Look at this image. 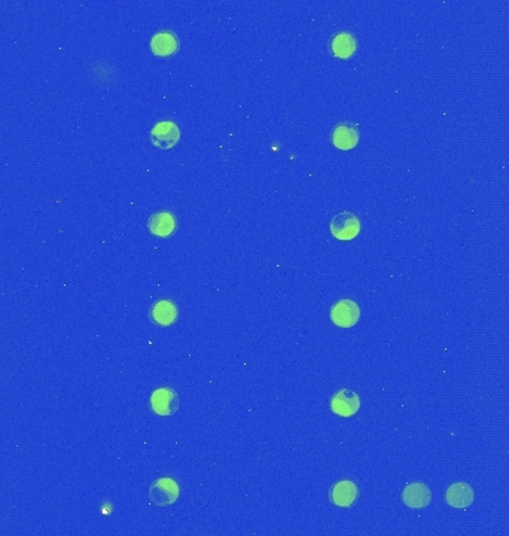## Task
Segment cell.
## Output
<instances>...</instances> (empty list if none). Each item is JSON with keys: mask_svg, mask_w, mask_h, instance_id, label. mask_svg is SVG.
<instances>
[{"mask_svg": "<svg viewBox=\"0 0 509 536\" xmlns=\"http://www.w3.org/2000/svg\"><path fill=\"white\" fill-rule=\"evenodd\" d=\"M359 407H361L359 395L350 389H341L339 392H336L331 399L332 411L341 417L354 416L359 411Z\"/></svg>", "mask_w": 509, "mask_h": 536, "instance_id": "obj_6", "label": "cell"}, {"mask_svg": "<svg viewBox=\"0 0 509 536\" xmlns=\"http://www.w3.org/2000/svg\"><path fill=\"white\" fill-rule=\"evenodd\" d=\"M361 310L353 299H339L331 309V321L338 328H353L359 322Z\"/></svg>", "mask_w": 509, "mask_h": 536, "instance_id": "obj_3", "label": "cell"}, {"mask_svg": "<svg viewBox=\"0 0 509 536\" xmlns=\"http://www.w3.org/2000/svg\"><path fill=\"white\" fill-rule=\"evenodd\" d=\"M150 49L152 53L160 57H168L178 53L179 49V39L176 33L172 30H164L155 33L150 39Z\"/></svg>", "mask_w": 509, "mask_h": 536, "instance_id": "obj_9", "label": "cell"}, {"mask_svg": "<svg viewBox=\"0 0 509 536\" xmlns=\"http://www.w3.org/2000/svg\"><path fill=\"white\" fill-rule=\"evenodd\" d=\"M176 216L172 212H157L149 217L148 228L157 237H168L176 231Z\"/></svg>", "mask_w": 509, "mask_h": 536, "instance_id": "obj_10", "label": "cell"}, {"mask_svg": "<svg viewBox=\"0 0 509 536\" xmlns=\"http://www.w3.org/2000/svg\"><path fill=\"white\" fill-rule=\"evenodd\" d=\"M359 142V130L351 123L338 124L332 131V143L341 150L353 149Z\"/></svg>", "mask_w": 509, "mask_h": 536, "instance_id": "obj_12", "label": "cell"}, {"mask_svg": "<svg viewBox=\"0 0 509 536\" xmlns=\"http://www.w3.org/2000/svg\"><path fill=\"white\" fill-rule=\"evenodd\" d=\"M150 319L160 326L173 325L178 319V307L173 301L160 299L150 309Z\"/></svg>", "mask_w": 509, "mask_h": 536, "instance_id": "obj_13", "label": "cell"}, {"mask_svg": "<svg viewBox=\"0 0 509 536\" xmlns=\"http://www.w3.org/2000/svg\"><path fill=\"white\" fill-rule=\"evenodd\" d=\"M150 408L158 416H173L179 407V396L172 388H158L150 395Z\"/></svg>", "mask_w": 509, "mask_h": 536, "instance_id": "obj_4", "label": "cell"}, {"mask_svg": "<svg viewBox=\"0 0 509 536\" xmlns=\"http://www.w3.org/2000/svg\"><path fill=\"white\" fill-rule=\"evenodd\" d=\"M179 498V485L176 480L163 477L155 480L149 488V499L157 507L173 505Z\"/></svg>", "mask_w": 509, "mask_h": 536, "instance_id": "obj_2", "label": "cell"}, {"mask_svg": "<svg viewBox=\"0 0 509 536\" xmlns=\"http://www.w3.org/2000/svg\"><path fill=\"white\" fill-rule=\"evenodd\" d=\"M359 496L358 485H356L350 480H343L338 481L332 485V489L329 492L331 502L335 507H341V508H350L356 504Z\"/></svg>", "mask_w": 509, "mask_h": 536, "instance_id": "obj_7", "label": "cell"}, {"mask_svg": "<svg viewBox=\"0 0 509 536\" xmlns=\"http://www.w3.org/2000/svg\"><path fill=\"white\" fill-rule=\"evenodd\" d=\"M149 136L154 146L160 149H172L179 142L180 131L175 123L161 121L152 127Z\"/></svg>", "mask_w": 509, "mask_h": 536, "instance_id": "obj_5", "label": "cell"}, {"mask_svg": "<svg viewBox=\"0 0 509 536\" xmlns=\"http://www.w3.org/2000/svg\"><path fill=\"white\" fill-rule=\"evenodd\" d=\"M331 232L338 240H353L361 232V221L353 212L344 210L336 213L331 220Z\"/></svg>", "mask_w": 509, "mask_h": 536, "instance_id": "obj_1", "label": "cell"}, {"mask_svg": "<svg viewBox=\"0 0 509 536\" xmlns=\"http://www.w3.org/2000/svg\"><path fill=\"white\" fill-rule=\"evenodd\" d=\"M473 498V490L468 483H454L446 492V502L453 508H469Z\"/></svg>", "mask_w": 509, "mask_h": 536, "instance_id": "obj_11", "label": "cell"}, {"mask_svg": "<svg viewBox=\"0 0 509 536\" xmlns=\"http://www.w3.org/2000/svg\"><path fill=\"white\" fill-rule=\"evenodd\" d=\"M432 493L424 483L408 484L402 492V500L410 508H426L431 504Z\"/></svg>", "mask_w": 509, "mask_h": 536, "instance_id": "obj_8", "label": "cell"}, {"mask_svg": "<svg viewBox=\"0 0 509 536\" xmlns=\"http://www.w3.org/2000/svg\"><path fill=\"white\" fill-rule=\"evenodd\" d=\"M331 51L338 58H350L356 53V38L349 31L338 33L331 41Z\"/></svg>", "mask_w": 509, "mask_h": 536, "instance_id": "obj_14", "label": "cell"}]
</instances>
